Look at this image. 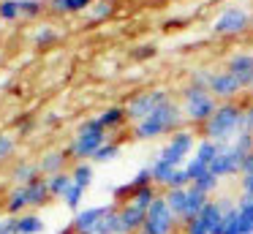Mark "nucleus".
Segmentation results:
<instances>
[{"instance_id":"f257e3e1","label":"nucleus","mask_w":253,"mask_h":234,"mask_svg":"<svg viewBox=\"0 0 253 234\" xmlns=\"http://www.w3.org/2000/svg\"><path fill=\"white\" fill-rule=\"evenodd\" d=\"M242 131H245V106L237 101H220L215 114L202 125L204 139L220 141V144L234 141Z\"/></svg>"},{"instance_id":"f03ea898","label":"nucleus","mask_w":253,"mask_h":234,"mask_svg":"<svg viewBox=\"0 0 253 234\" xmlns=\"http://www.w3.org/2000/svg\"><path fill=\"white\" fill-rule=\"evenodd\" d=\"M182 123H185L182 106L177 101H169L164 106H158L153 114H147L144 120L133 123V139L150 141V139H161V136H171L180 131Z\"/></svg>"},{"instance_id":"7ed1b4c3","label":"nucleus","mask_w":253,"mask_h":234,"mask_svg":"<svg viewBox=\"0 0 253 234\" xmlns=\"http://www.w3.org/2000/svg\"><path fill=\"white\" fill-rule=\"evenodd\" d=\"M109 141V131L101 128L98 117H90L84 123H79V131L71 141H68L66 152L68 158H77V161H93L95 152Z\"/></svg>"},{"instance_id":"20e7f679","label":"nucleus","mask_w":253,"mask_h":234,"mask_svg":"<svg viewBox=\"0 0 253 234\" xmlns=\"http://www.w3.org/2000/svg\"><path fill=\"white\" fill-rule=\"evenodd\" d=\"M218 98L212 95L210 90H202V87H193V85H185L180 90V106H182V114L191 125H199L202 128L210 117L215 114L218 109Z\"/></svg>"},{"instance_id":"39448f33","label":"nucleus","mask_w":253,"mask_h":234,"mask_svg":"<svg viewBox=\"0 0 253 234\" xmlns=\"http://www.w3.org/2000/svg\"><path fill=\"white\" fill-rule=\"evenodd\" d=\"M234 204L237 201H231V199H218V201L210 199V204L204 207L196 218H191V221L182 223V234H220L226 212H229Z\"/></svg>"},{"instance_id":"423d86ee","label":"nucleus","mask_w":253,"mask_h":234,"mask_svg":"<svg viewBox=\"0 0 253 234\" xmlns=\"http://www.w3.org/2000/svg\"><path fill=\"white\" fill-rule=\"evenodd\" d=\"M169 101H171V93L166 90V87H153V90H139V93H133V95L126 101L128 120L139 123V120H144L147 114H153L158 106H164V103H169Z\"/></svg>"},{"instance_id":"0eeeda50","label":"nucleus","mask_w":253,"mask_h":234,"mask_svg":"<svg viewBox=\"0 0 253 234\" xmlns=\"http://www.w3.org/2000/svg\"><path fill=\"white\" fill-rule=\"evenodd\" d=\"M196 134H193L191 128H180L177 134L169 136V141L164 144V150L158 152V158H164V161H169L171 166H185L188 158L193 155V150H196Z\"/></svg>"},{"instance_id":"6e6552de","label":"nucleus","mask_w":253,"mask_h":234,"mask_svg":"<svg viewBox=\"0 0 253 234\" xmlns=\"http://www.w3.org/2000/svg\"><path fill=\"white\" fill-rule=\"evenodd\" d=\"M177 226H180L177 215L169 210V204H166L164 196H158V199L150 204L147 218H144V226L139 229V234H174Z\"/></svg>"},{"instance_id":"1a4fd4ad","label":"nucleus","mask_w":253,"mask_h":234,"mask_svg":"<svg viewBox=\"0 0 253 234\" xmlns=\"http://www.w3.org/2000/svg\"><path fill=\"white\" fill-rule=\"evenodd\" d=\"M251 22H253V14L248 8H242V5H229V8H223L218 16H215L212 33L220 36V38L240 36V33H245L248 27H251Z\"/></svg>"},{"instance_id":"9d476101","label":"nucleus","mask_w":253,"mask_h":234,"mask_svg":"<svg viewBox=\"0 0 253 234\" xmlns=\"http://www.w3.org/2000/svg\"><path fill=\"white\" fill-rule=\"evenodd\" d=\"M220 234H253V196H242L226 212Z\"/></svg>"},{"instance_id":"9b49d317","label":"nucleus","mask_w":253,"mask_h":234,"mask_svg":"<svg viewBox=\"0 0 253 234\" xmlns=\"http://www.w3.org/2000/svg\"><path fill=\"white\" fill-rule=\"evenodd\" d=\"M245 90L242 87V82L237 79L234 74H229V71H212V76H210V93H212L218 101H234L240 93Z\"/></svg>"},{"instance_id":"f8f14e48","label":"nucleus","mask_w":253,"mask_h":234,"mask_svg":"<svg viewBox=\"0 0 253 234\" xmlns=\"http://www.w3.org/2000/svg\"><path fill=\"white\" fill-rule=\"evenodd\" d=\"M109 210H112V204H98V207L79 210L77 215H74V223H71L68 229H71L74 234H95V229H98L101 218H104Z\"/></svg>"},{"instance_id":"ddd939ff","label":"nucleus","mask_w":253,"mask_h":234,"mask_svg":"<svg viewBox=\"0 0 253 234\" xmlns=\"http://www.w3.org/2000/svg\"><path fill=\"white\" fill-rule=\"evenodd\" d=\"M226 71L234 74L237 79L242 82L245 90H253V52H237L229 57L226 63Z\"/></svg>"},{"instance_id":"4468645a","label":"nucleus","mask_w":253,"mask_h":234,"mask_svg":"<svg viewBox=\"0 0 253 234\" xmlns=\"http://www.w3.org/2000/svg\"><path fill=\"white\" fill-rule=\"evenodd\" d=\"M66 161H68V152L66 150H49L39 158V172L41 177H55V174L66 172Z\"/></svg>"},{"instance_id":"2eb2a0df","label":"nucleus","mask_w":253,"mask_h":234,"mask_svg":"<svg viewBox=\"0 0 253 234\" xmlns=\"http://www.w3.org/2000/svg\"><path fill=\"white\" fill-rule=\"evenodd\" d=\"M30 207V196H28V188L25 185H14L6 196V212L11 218H19L25 215V210Z\"/></svg>"},{"instance_id":"dca6fc26","label":"nucleus","mask_w":253,"mask_h":234,"mask_svg":"<svg viewBox=\"0 0 253 234\" xmlns=\"http://www.w3.org/2000/svg\"><path fill=\"white\" fill-rule=\"evenodd\" d=\"M207 204H210V196L204 193V190H199L196 185H188V199H185V212H182V223L191 221V218H196ZM182 223H180V226H182Z\"/></svg>"},{"instance_id":"f3484780","label":"nucleus","mask_w":253,"mask_h":234,"mask_svg":"<svg viewBox=\"0 0 253 234\" xmlns=\"http://www.w3.org/2000/svg\"><path fill=\"white\" fill-rule=\"evenodd\" d=\"M104 131H120L123 125L128 123V112L126 106H106L101 114H95Z\"/></svg>"},{"instance_id":"a211bd4d","label":"nucleus","mask_w":253,"mask_h":234,"mask_svg":"<svg viewBox=\"0 0 253 234\" xmlns=\"http://www.w3.org/2000/svg\"><path fill=\"white\" fill-rule=\"evenodd\" d=\"M93 3H95V0H46V5H49V14H57V16L87 11Z\"/></svg>"},{"instance_id":"6ab92c4d","label":"nucleus","mask_w":253,"mask_h":234,"mask_svg":"<svg viewBox=\"0 0 253 234\" xmlns=\"http://www.w3.org/2000/svg\"><path fill=\"white\" fill-rule=\"evenodd\" d=\"M25 188H28V196H30V207H44L46 201L52 199L49 180H46V177H36L33 183H28Z\"/></svg>"},{"instance_id":"aec40b11","label":"nucleus","mask_w":253,"mask_h":234,"mask_svg":"<svg viewBox=\"0 0 253 234\" xmlns=\"http://www.w3.org/2000/svg\"><path fill=\"white\" fill-rule=\"evenodd\" d=\"M36 177H41L39 163H30V161L14 163V169H11V180H14L17 185H28V183H33Z\"/></svg>"},{"instance_id":"412c9836","label":"nucleus","mask_w":253,"mask_h":234,"mask_svg":"<svg viewBox=\"0 0 253 234\" xmlns=\"http://www.w3.org/2000/svg\"><path fill=\"white\" fill-rule=\"evenodd\" d=\"M220 152V141H212V139H202L196 144V150H193L191 158H196V161H202L204 166H212V161L218 158Z\"/></svg>"},{"instance_id":"4be33fe9","label":"nucleus","mask_w":253,"mask_h":234,"mask_svg":"<svg viewBox=\"0 0 253 234\" xmlns=\"http://www.w3.org/2000/svg\"><path fill=\"white\" fill-rule=\"evenodd\" d=\"M115 16V0H95L87 8V22L98 25V22H106Z\"/></svg>"},{"instance_id":"5701e85b","label":"nucleus","mask_w":253,"mask_h":234,"mask_svg":"<svg viewBox=\"0 0 253 234\" xmlns=\"http://www.w3.org/2000/svg\"><path fill=\"white\" fill-rule=\"evenodd\" d=\"M95 234H123V223H120V207L112 204V210L101 218Z\"/></svg>"},{"instance_id":"b1692460","label":"nucleus","mask_w":253,"mask_h":234,"mask_svg":"<svg viewBox=\"0 0 253 234\" xmlns=\"http://www.w3.org/2000/svg\"><path fill=\"white\" fill-rule=\"evenodd\" d=\"M147 169H150V174H153V183L164 185V188H166V183H169V177L177 172V166H171L169 161H164V158H155Z\"/></svg>"},{"instance_id":"393cba45","label":"nucleus","mask_w":253,"mask_h":234,"mask_svg":"<svg viewBox=\"0 0 253 234\" xmlns=\"http://www.w3.org/2000/svg\"><path fill=\"white\" fill-rule=\"evenodd\" d=\"M166 204H169V210L177 215V221L182 223V212H185V199H188V188H180V190H166L164 193Z\"/></svg>"},{"instance_id":"a878e982","label":"nucleus","mask_w":253,"mask_h":234,"mask_svg":"<svg viewBox=\"0 0 253 234\" xmlns=\"http://www.w3.org/2000/svg\"><path fill=\"white\" fill-rule=\"evenodd\" d=\"M44 232V221L33 212H25V215L17 218V234H39Z\"/></svg>"},{"instance_id":"bb28decb","label":"nucleus","mask_w":253,"mask_h":234,"mask_svg":"<svg viewBox=\"0 0 253 234\" xmlns=\"http://www.w3.org/2000/svg\"><path fill=\"white\" fill-rule=\"evenodd\" d=\"M71 174L68 172H60V174H55V177H49V193H52V199H63V196L68 193V188H71Z\"/></svg>"},{"instance_id":"cd10ccee","label":"nucleus","mask_w":253,"mask_h":234,"mask_svg":"<svg viewBox=\"0 0 253 234\" xmlns=\"http://www.w3.org/2000/svg\"><path fill=\"white\" fill-rule=\"evenodd\" d=\"M71 180L77 185H82V188H87L90 180H93V163H90V161H79L77 166L71 169Z\"/></svg>"},{"instance_id":"c85d7f7f","label":"nucleus","mask_w":253,"mask_h":234,"mask_svg":"<svg viewBox=\"0 0 253 234\" xmlns=\"http://www.w3.org/2000/svg\"><path fill=\"white\" fill-rule=\"evenodd\" d=\"M84 190H87V188H82V185L71 183V188H68V193L63 196V204H66L71 212H79V207H82V199H84Z\"/></svg>"},{"instance_id":"c756f323","label":"nucleus","mask_w":253,"mask_h":234,"mask_svg":"<svg viewBox=\"0 0 253 234\" xmlns=\"http://www.w3.org/2000/svg\"><path fill=\"white\" fill-rule=\"evenodd\" d=\"M22 16L19 0H0V19L3 22H17Z\"/></svg>"},{"instance_id":"7c9ffc66","label":"nucleus","mask_w":253,"mask_h":234,"mask_svg":"<svg viewBox=\"0 0 253 234\" xmlns=\"http://www.w3.org/2000/svg\"><path fill=\"white\" fill-rule=\"evenodd\" d=\"M57 38H60V33H57L55 27H39V30H36V36H33V44L41 49V47H52Z\"/></svg>"},{"instance_id":"2f4dec72","label":"nucleus","mask_w":253,"mask_h":234,"mask_svg":"<svg viewBox=\"0 0 253 234\" xmlns=\"http://www.w3.org/2000/svg\"><path fill=\"white\" fill-rule=\"evenodd\" d=\"M19 8H22V19H36L44 14V0H19Z\"/></svg>"},{"instance_id":"473e14b6","label":"nucleus","mask_w":253,"mask_h":234,"mask_svg":"<svg viewBox=\"0 0 253 234\" xmlns=\"http://www.w3.org/2000/svg\"><path fill=\"white\" fill-rule=\"evenodd\" d=\"M191 185V177H188L185 166H180L174 174L169 177V183H166V190H180V188H188Z\"/></svg>"},{"instance_id":"72a5a7b5","label":"nucleus","mask_w":253,"mask_h":234,"mask_svg":"<svg viewBox=\"0 0 253 234\" xmlns=\"http://www.w3.org/2000/svg\"><path fill=\"white\" fill-rule=\"evenodd\" d=\"M120 152V141H106L104 147H101L98 152H95V158H93V163H106V161H112V158Z\"/></svg>"},{"instance_id":"f704fd0d","label":"nucleus","mask_w":253,"mask_h":234,"mask_svg":"<svg viewBox=\"0 0 253 234\" xmlns=\"http://www.w3.org/2000/svg\"><path fill=\"white\" fill-rule=\"evenodd\" d=\"M210 76H212V71H207V68H196V71H191V76H188V85L202 87V90H210Z\"/></svg>"},{"instance_id":"c9c22d12","label":"nucleus","mask_w":253,"mask_h":234,"mask_svg":"<svg viewBox=\"0 0 253 234\" xmlns=\"http://www.w3.org/2000/svg\"><path fill=\"white\" fill-rule=\"evenodd\" d=\"M218 183H220V180L215 177L212 172H207V174H204V177H199V180H196V183H193V185H196L199 190H204V193L210 196V193H215V190H218Z\"/></svg>"},{"instance_id":"e433bc0d","label":"nucleus","mask_w":253,"mask_h":234,"mask_svg":"<svg viewBox=\"0 0 253 234\" xmlns=\"http://www.w3.org/2000/svg\"><path fill=\"white\" fill-rule=\"evenodd\" d=\"M14 150H17V141H14V136L0 134V161H8V158L14 155Z\"/></svg>"},{"instance_id":"4c0bfd02","label":"nucleus","mask_w":253,"mask_h":234,"mask_svg":"<svg viewBox=\"0 0 253 234\" xmlns=\"http://www.w3.org/2000/svg\"><path fill=\"white\" fill-rule=\"evenodd\" d=\"M155 44H139V47H133L131 49V57L133 60H150V57H155Z\"/></svg>"},{"instance_id":"58836bf2","label":"nucleus","mask_w":253,"mask_h":234,"mask_svg":"<svg viewBox=\"0 0 253 234\" xmlns=\"http://www.w3.org/2000/svg\"><path fill=\"white\" fill-rule=\"evenodd\" d=\"M36 128V123H33V117H28V114H25V117H19V123H17V134H30V131Z\"/></svg>"},{"instance_id":"ea45409f","label":"nucleus","mask_w":253,"mask_h":234,"mask_svg":"<svg viewBox=\"0 0 253 234\" xmlns=\"http://www.w3.org/2000/svg\"><path fill=\"white\" fill-rule=\"evenodd\" d=\"M0 234H17V218L8 215L6 221H0Z\"/></svg>"},{"instance_id":"a19ab883","label":"nucleus","mask_w":253,"mask_h":234,"mask_svg":"<svg viewBox=\"0 0 253 234\" xmlns=\"http://www.w3.org/2000/svg\"><path fill=\"white\" fill-rule=\"evenodd\" d=\"M242 177H253V152L245 155V161H242Z\"/></svg>"},{"instance_id":"79ce46f5","label":"nucleus","mask_w":253,"mask_h":234,"mask_svg":"<svg viewBox=\"0 0 253 234\" xmlns=\"http://www.w3.org/2000/svg\"><path fill=\"white\" fill-rule=\"evenodd\" d=\"M0 22H3V19H0Z\"/></svg>"},{"instance_id":"37998d69","label":"nucleus","mask_w":253,"mask_h":234,"mask_svg":"<svg viewBox=\"0 0 253 234\" xmlns=\"http://www.w3.org/2000/svg\"><path fill=\"white\" fill-rule=\"evenodd\" d=\"M251 93H253V90H251Z\"/></svg>"}]
</instances>
